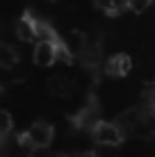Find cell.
<instances>
[{"instance_id": "cell-1", "label": "cell", "mask_w": 155, "mask_h": 157, "mask_svg": "<svg viewBox=\"0 0 155 157\" xmlns=\"http://www.w3.org/2000/svg\"><path fill=\"white\" fill-rule=\"evenodd\" d=\"M52 137H55V128L46 121H37L21 134L18 141L28 150H41V148H48L52 144Z\"/></svg>"}, {"instance_id": "cell-2", "label": "cell", "mask_w": 155, "mask_h": 157, "mask_svg": "<svg viewBox=\"0 0 155 157\" xmlns=\"http://www.w3.org/2000/svg\"><path fill=\"white\" fill-rule=\"evenodd\" d=\"M91 137L98 146H119L123 141V128H121L119 123L98 121L91 130Z\"/></svg>"}, {"instance_id": "cell-3", "label": "cell", "mask_w": 155, "mask_h": 157, "mask_svg": "<svg viewBox=\"0 0 155 157\" xmlns=\"http://www.w3.org/2000/svg\"><path fill=\"white\" fill-rule=\"evenodd\" d=\"M60 48H62V41H48V39H41V41L34 43L32 59H34L37 66H52V64L60 59Z\"/></svg>"}, {"instance_id": "cell-4", "label": "cell", "mask_w": 155, "mask_h": 157, "mask_svg": "<svg viewBox=\"0 0 155 157\" xmlns=\"http://www.w3.org/2000/svg\"><path fill=\"white\" fill-rule=\"evenodd\" d=\"M78 57H80V62H82L87 68H96V66L100 64V59H103L100 43H98V41L87 39V41H84V46L78 50Z\"/></svg>"}, {"instance_id": "cell-5", "label": "cell", "mask_w": 155, "mask_h": 157, "mask_svg": "<svg viewBox=\"0 0 155 157\" xmlns=\"http://www.w3.org/2000/svg\"><path fill=\"white\" fill-rule=\"evenodd\" d=\"M73 123H76L78 128L89 130V132H91L94 125L98 123V105H96V100H89L87 105L78 112V116L73 118Z\"/></svg>"}, {"instance_id": "cell-6", "label": "cell", "mask_w": 155, "mask_h": 157, "mask_svg": "<svg viewBox=\"0 0 155 157\" xmlns=\"http://www.w3.org/2000/svg\"><path fill=\"white\" fill-rule=\"evenodd\" d=\"M130 66H132L130 57L123 55V52H119V55H114L105 64V71H107V75H112V78H123V75H128Z\"/></svg>"}, {"instance_id": "cell-7", "label": "cell", "mask_w": 155, "mask_h": 157, "mask_svg": "<svg viewBox=\"0 0 155 157\" xmlns=\"http://www.w3.org/2000/svg\"><path fill=\"white\" fill-rule=\"evenodd\" d=\"M16 36H18L21 41H32L37 39V30H34V16L30 12L23 16V18L16 23Z\"/></svg>"}, {"instance_id": "cell-8", "label": "cell", "mask_w": 155, "mask_h": 157, "mask_svg": "<svg viewBox=\"0 0 155 157\" xmlns=\"http://www.w3.org/2000/svg\"><path fill=\"white\" fill-rule=\"evenodd\" d=\"M16 64H18V52H16L12 46L5 43V46L0 48V66L2 68H14Z\"/></svg>"}, {"instance_id": "cell-9", "label": "cell", "mask_w": 155, "mask_h": 157, "mask_svg": "<svg viewBox=\"0 0 155 157\" xmlns=\"http://www.w3.org/2000/svg\"><path fill=\"white\" fill-rule=\"evenodd\" d=\"M98 9H103L105 14H119L123 7H128L126 0H96Z\"/></svg>"}, {"instance_id": "cell-10", "label": "cell", "mask_w": 155, "mask_h": 157, "mask_svg": "<svg viewBox=\"0 0 155 157\" xmlns=\"http://www.w3.org/2000/svg\"><path fill=\"white\" fill-rule=\"evenodd\" d=\"M0 121H2V125H0V137H7L9 132H12V128H14V118H12V114H9L7 109H2L0 112Z\"/></svg>"}, {"instance_id": "cell-11", "label": "cell", "mask_w": 155, "mask_h": 157, "mask_svg": "<svg viewBox=\"0 0 155 157\" xmlns=\"http://www.w3.org/2000/svg\"><path fill=\"white\" fill-rule=\"evenodd\" d=\"M126 2H128V9H130V12L141 14V12H146V9H148V5H151L153 0H126Z\"/></svg>"}, {"instance_id": "cell-12", "label": "cell", "mask_w": 155, "mask_h": 157, "mask_svg": "<svg viewBox=\"0 0 155 157\" xmlns=\"http://www.w3.org/2000/svg\"><path fill=\"white\" fill-rule=\"evenodd\" d=\"M50 89L55 91V94H66V89H68V82L66 80H55V82H50Z\"/></svg>"}, {"instance_id": "cell-13", "label": "cell", "mask_w": 155, "mask_h": 157, "mask_svg": "<svg viewBox=\"0 0 155 157\" xmlns=\"http://www.w3.org/2000/svg\"><path fill=\"white\" fill-rule=\"evenodd\" d=\"M148 107H151L153 116H155V94H151V100H148Z\"/></svg>"}, {"instance_id": "cell-14", "label": "cell", "mask_w": 155, "mask_h": 157, "mask_svg": "<svg viewBox=\"0 0 155 157\" xmlns=\"http://www.w3.org/2000/svg\"><path fill=\"white\" fill-rule=\"evenodd\" d=\"M71 157H96L94 153H76V155H71Z\"/></svg>"}, {"instance_id": "cell-15", "label": "cell", "mask_w": 155, "mask_h": 157, "mask_svg": "<svg viewBox=\"0 0 155 157\" xmlns=\"http://www.w3.org/2000/svg\"><path fill=\"white\" fill-rule=\"evenodd\" d=\"M153 2H155V0H153Z\"/></svg>"}]
</instances>
